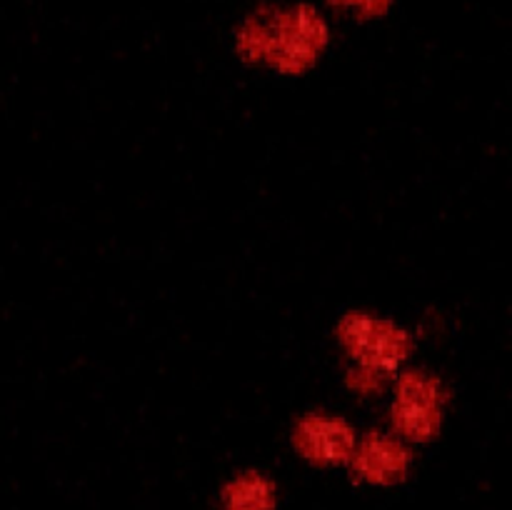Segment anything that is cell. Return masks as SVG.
Wrapping results in <instances>:
<instances>
[{"mask_svg": "<svg viewBox=\"0 0 512 510\" xmlns=\"http://www.w3.org/2000/svg\"><path fill=\"white\" fill-rule=\"evenodd\" d=\"M363 3H378V0H363Z\"/></svg>", "mask_w": 512, "mask_h": 510, "instance_id": "obj_1", "label": "cell"}]
</instances>
